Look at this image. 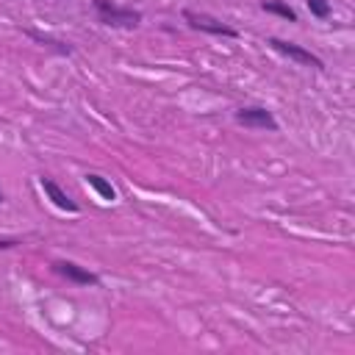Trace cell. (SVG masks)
I'll return each mask as SVG.
<instances>
[{
    "mask_svg": "<svg viewBox=\"0 0 355 355\" xmlns=\"http://www.w3.org/2000/svg\"><path fill=\"white\" fill-rule=\"evenodd\" d=\"M94 11H97L100 22L103 25H111V28H136L141 22V14L139 11L122 8L114 0H94Z\"/></svg>",
    "mask_w": 355,
    "mask_h": 355,
    "instance_id": "cell-1",
    "label": "cell"
},
{
    "mask_svg": "<svg viewBox=\"0 0 355 355\" xmlns=\"http://www.w3.org/2000/svg\"><path fill=\"white\" fill-rule=\"evenodd\" d=\"M183 19H186L191 28L205 31V33H214V36H239L236 28H230V25H225L222 19H216V17H211V14H202V11L186 8V11H183Z\"/></svg>",
    "mask_w": 355,
    "mask_h": 355,
    "instance_id": "cell-2",
    "label": "cell"
},
{
    "mask_svg": "<svg viewBox=\"0 0 355 355\" xmlns=\"http://www.w3.org/2000/svg\"><path fill=\"white\" fill-rule=\"evenodd\" d=\"M86 183H89V186H92V189H94V191H97L103 200H108V202H114V200H116V191H114V186H111V183H108L103 175H97V172H89V175H86Z\"/></svg>",
    "mask_w": 355,
    "mask_h": 355,
    "instance_id": "cell-7",
    "label": "cell"
},
{
    "mask_svg": "<svg viewBox=\"0 0 355 355\" xmlns=\"http://www.w3.org/2000/svg\"><path fill=\"white\" fill-rule=\"evenodd\" d=\"M305 3H308V11L313 17H319V19H327L330 17V3L327 0H305Z\"/></svg>",
    "mask_w": 355,
    "mask_h": 355,
    "instance_id": "cell-9",
    "label": "cell"
},
{
    "mask_svg": "<svg viewBox=\"0 0 355 355\" xmlns=\"http://www.w3.org/2000/svg\"><path fill=\"white\" fill-rule=\"evenodd\" d=\"M261 8L269 11V14H277V17L288 19V22H297V11H294L288 3H283V0H263Z\"/></svg>",
    "mask_w": 355,
    "mask_h": 355,
    "instance_id": "cell-8",
    "label": "cell"
},
{
    "mask_svg": "<svg viewBox=\"0 0 355 355\" xmlns=\"http://www.w3.org/2000/svg\"><path fill=\"white\" fill-rule=\"evenodd\" d=\"M236 122L244 128H258V130H277V119L272 116L269 108L263 105H247L236 111Z\"/></svg>",
    "mask_w": 355,
    "mask_h": 355,
    "instance_id": "cell-3",
    "label": "cell"
},
{
    "mask_svg": "<svg viewBox=\"0 0 355 355\" xmlns=\"http://www.w3.org/2000/svg\"><path fill=\"white\" fill-rule=\"evenodd\" d=\"M269 44H272L277 53H283L286 58L297 61V64H305V67H313V69H324V61H322L319 55H313L311 50H305L302 44H294V42H283V39H269Z\"/></svg>",
    "mask_w": 355,
    "mask_h": 355,
    "instance_id": "cell-4",
    "label": "cell"
},
{
    "mask_svg": "<svg viewBox=\"0 0 355 355\" xmlns=\"http://www.w3.org/2000/svg\"><path fill=\"white\" fill-rule=\"evenodd\" d=\"M53 269H55L61 277H67V280H72V283H78V286H97V283H100V277H97L94 272L78 266L75 261H55Z\"/></svg>",
    "mask_w": 355,
    "mask_h": 355,
    "instance_id": "cell-6",
    "label": "cell"
},
{
    "mask_svg": "<svg viewBox=\"0 0 355 355\" xmlns=\"http://www.w3.org/2000/svg\"><path fill=\"white\" fill-rule=\"evenodd\" d=\"M14 244H17L14 239H3V241H0V247H14Z\"/></svg>",
    "mask_w": 355,
    "mask_h": 355,
    "instance_id": "cell-10",
    "label": "cell"
},
{
    "mask_svg": "<svg viewBox=\"0 0 355 355\" xmlns=\"http://www.w3.org/2000/svg\"><path fill=\"white\" fill-rule=\"evenodd\" d=\"M0 202H3V191H0Z\"/></svg>",
    "mask_w": 355,
    "mask_h": 355,
    "instance_id": "cell-11",
    "label": "cell"
},
{
    "mask_svg": "<svg viewBox=\"0 0 355 355\" xmlns=\"http://www.w3.org/2000/svg\"><path fill=\"white\" fill-rule=\"evenodd\" d=\"M39 183H42V191L47 194V200L55 205V208H61V211H67V214H78V202L53 180V178H47V175H42L39 178Z\"/></svg>",
    "mask_w": 355,
    "mask_h": 355,
    "instance_id": "cell-5",
    "label": "cell"
}]
</instances>
